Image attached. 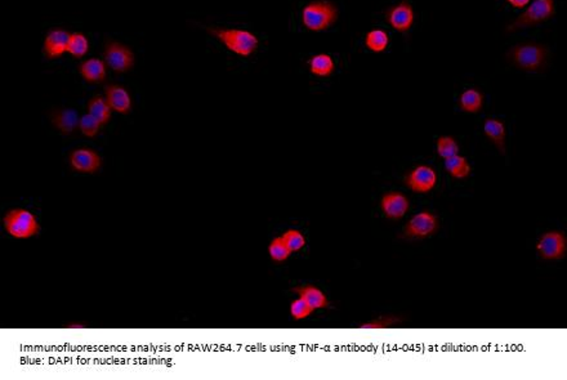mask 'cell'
<instances>
[{
	"instance_id": "9c48e42d",
	"label": "cell",
	"mask_w": 567,
	"mask_h": 380,
	"mask_svg": "<svg viewBox=\"0 0 567 380\" xmlns=\"http://www.w3.org/2000/svg\"><path fill=\"white\" fill-rule=\"evenodd\" d=\"M385 21L394 30L405 34L414 25L416 10L409 0H401L398 4L385 10Z\"/></svg>"
},
{
	"instance_id": "ac0fdd59",
	"label": "cell",
	"mask_w": 567,
	"mask_h": 380,
	"mask_svg": "<svg viewBox=\"0 0 567 380\" xmlns=\"http://www.w3.org/2000/svg\"><path fill=\"white\" fill-rule=\"evenodd\" d=\"M484 134L486 135L487 139L495 144L500 154H506V125L502 120L495 118H487L484 122Z\"/></svg>"
},
{
	"instance_id": "7402d4cb",
	"label": "cell",
	"mask_w": 567,
	"mask_h": 380,
	"mask_svg": "<svg viewBox=\"0 0 567 380\" xmlns=\"http://www.w3.org/2000/svg\"><path fill=\"white\" fill-rule=\"evenodd\" d=\"M389 45V35L383 29H372L365 36V47L373 53H383Z\"/></svg>"
},
{
	"instance_id": "d6986e66",
	"label": "cell",
	"mask_w": 567,
	"mask_h": 380,
	"mask_svg": "<svg viewBox=\"0 0 567 380\" xmlns=\"http://www.w3.org/2000/svg\"><path fill=\"white\" fill-rule=\"evenodd\" d=\"M310 72L317 78H329L335 71V62L326 53H317L308 60Z\"/></svg>"
},
{
	"instance_id": "ba28073f",
	"label": "cell",
	"mask_w": 567,
	"mask_h": 380,
	"mask_svg": "<svg viewBox=\"0 0 567 380\" xmlns=\"http://www.w3.org/2000/svg\"><path fill=\"white\" fill-rule=\"evenodd\" d=\"M537 254L546 260H558L566 256L567 238L561 231H548L537 244Z\"/></svg>"
},
{
	"instance_id": "f546056e",
	"label": "cell",
	"mask_w": 567,
	"mask_h": 380,
	"mask_svg": "<svg viewBox=\"0 0 567 380\" xmlns=\"http://www.w3.org/2000/svg\"><path fill=\"white\" fill-rule=\"evenodd\" d=\"M289 311H290V316H292L295 321L306 320L307 317H310L311 313L314 312V309H311L302 298L293 300V302L290 303Z\"/></svg>"
},
{
	"instance_id": "4dcf8cb0",
	"label": "cell",
	"mask_w": 567,
	"mask_h": 380,
	"mask_svg": "<svg viewBox=\"0 0 567 380\" xmlns=\"http://www.w3.org/2000/svg\"><path fill=\"white\" fill-rule=\"evenodd\" d=\"M506 1L511 7L516 10H525L531 0H506Z\"/></svg>"
},
{
	"instance_id": "5bb4252c",
	"label": "cell",
	"mask_w": 567,
	"mask_h": 380,
	"mask_svg": "<svg viewBox=\"0 0 567 380\" xmlns=\"http://www.w3.org/2000/svg\"><path fill=\"white\" fill-rule=\"evenodd\" d=\"M105 97L110 104L112 111L115 113H127L132 111V97L127 88L119 84H109L105 87Z\"/></svg>"
},
{
	"instance_id": "cb8c5ba5",
	"label": "cell",
	"mask_w": 567,
	"mask_h": 380,
	"mask_svg": "<svg viewBox=\"0 0 567 380\" xmlns=\"http://www.w3.org/2000/svg\"><path fill=\"white\" fill-rule=\"evenodd\" d=\"M89 51V39L83 32L70 34L67 53L75 58H83Z\"/></svg>"
},
{
	"instance_id": "83f0119b",
	"label": "cell",
	"mask_w": 567,
	"mask_h": 380,
	"mask_svg": "<svg viewBox=\"0 0 567 380\" xmlns=\"http://www.w3.org/2000/svg\"><path fill=\"white\" fill-rule=\"evenodd\" d=\"M102 124L92 116L91 113H84L79 120V131L84 137L94 138L101 131Z\"/></svg>"
},
{
	"instance_id": "4316f807",
	"label": "cell",
	"mask_w": 567,
	"mask_h": 380,
	"mask_svg": "<svg viewBox=\"0 0 567 380\" xmlns=\"http://www.w3.org/2000/svg\"><path fill=\"white\" fill-rule=\"evenodd\" d=\"M281 237H283L284 243L286 244V247L290 249L292 253H297V252L302 250L307 244L306 236L299 230L290 228V230L285 231Z\"/></svg>"
},
{
	"instance_id": "d4e9b609",
	"label": "cell",
	"mask_w": 567,
	"mask_h": 380,
	"mask_svg": "<svg viewBox=\"0 0 567 380\" xmlns=\"http://www.w3.org/2000/svg\"><path fill=\"white\" fill-rule=\"evenodd\" d=\"M436 150H437L438 156L445 160V159H449L451 156L459 154L460 147H459V144H458V141L454 137L442 135L436 142Z\"/></svg>"
},
{
	"instance_id": "e0dca14e",
	"label": "cell",
	"mask_w": 567,
	"mask_h": 380,
	"mask_svg": "<svg viewBox=\"0 0 567 380\" xmlns=\"http://www.w3.org/2000/svg\"><path fill=\"white\" fill-rule=\"evenodd\" d=\"M52 124L63 135H70L76 128H79L78 113L72 109H60L52 113Z\"/></svg>"
},
{
	"instance_id": "5b68a950",
	"label": "cell",
	"mask_w": 567,
	"mask_h": 380,
	"mask_svg": "<svg viewBox=\"0 0 567 380\" xmlns=\"http://www.w3.org/2000/svg\"><path fill=\"white\" fill-rule=\"evenodd\" d=\"M556 0H531L516 20L506 26V34H512L521 29L533 27L552 20L556 14Z\"/></svg>"
},
{
	"instance_id": "2e32d148",
	"label": "cell",
	"mask_w": 567,
	"mask_h": 380,
	"mask_svg": "<svg viewBox=\"0 0 567 380\" xmlns=\"http://www.w3.org/2000/svg\"><path fill=\"white\" fill-rule=\"evenodd\" d=\"M79 72L85 82L98 84L105 82L107 76V65L100 58H88L79 65Z\"/></svg>"
},
{
	"instance_id": "277c9868",
	"label": "cell",
	"mask_w": 567,
	"mask_h": 380,
	"mask_svg": "<svg viewBox=\"0 0 567 380\" xmlns=\"http://www.w3.org/2000/svg\"><path fill=\"white\" fill-rule=\"evenodd\" d=\"M6 232L17 240H28L39 235L41 223L36 216L23 208L10 209L3 216Z\"/></svg>"
},
{
	"instance_id": "7c38bea8",
	"label": "cell",
	"mask_w": 567,
	"mask_h": 380,
	"mask_svg": "<svg viewBox=\"0 0 567 380\" xmlns=\"http://www.w3.org/2000/svg\"><path fill=\"white\" fill-rule=\"evenodd\" d=\"M381 209L388 219H403L410 209V201L407 196L398 191H391L382 196Z\"/></svg>"
},
{
	"instance_id": "44dd1931",
	"label": "cell",
	"mask_w": 567,
	"mask_h": 380,
	"mask_svg": "<svg viewBox=\"0 0 567 380\" xmlns=\"http://www.w3.org/2000/svg\"><path fill=\"white\" fill-rule=\"evenodd\" d=\"M88 109V113H91L92 116H94L102 125H106L111 120V107L107 102L106 97L102 96H94L93 98L89 100V102L87 104Z\"/></svg>"
},
{
	"instance_id": "f1b7e54d",
	"label": "cell",
	"mask_w": 567,
	"mask_h": 380,
	"mask_svg": "<svg viewBox=\"0 0 567 380\" xmlns=\"http://www.w3.org/2000/svg\"><path fill=\"white\" fill-rule=\"evenodd\" d=\"M398 321H400V319L396 317V316H382V317L372 320L369 322H365L363 325H360L359 328L364 330L389 329V328H394Z\"/></svg>"
},
{
	"instance_id": "6da1fadb",
	"label": "cell",
	"mask_w": 567,
	"mask_h": 380,
	"mask_svg": "<svg viewBox=\"0 0 567 380\" xmlns=\"http://www.w3.org/2000/svg\"><path fill=\"white\" fill-rule=\"evenodd\" d=\"M506 60L522 71L537 74L546 70L549 49L537 41H522L506 52Z\"/></svg>"
},
{
	"instance_id": "484cf974",
	"label": "cell",
	"mask_w": 567,
	"mask_h": 380,
	"mask_svg": "<svg viewBox=\"0 0 567 380\" xmlns=\"http://www.w3.org/2000/svg\"><path fill=\"white\" fill-rule=\"evenodd\" d=\"M290 254L292 252L289 247H286L281 236L275 237L274 240H271V243L268 244V256L274 262L283 263L289 259Z\"/></svg>"
},
{
	"instance_id": "52a82bcc",
	"label": "cell",
	"mask_w": 567,
	"mask_h": 380,
	"mask_svg": "<svg viewBox=\"0 0 567 380\" xmlns=\"http://www.w3.org/2000/svg\"><path fill=\"white\" fill-rule=\"evenodd\" d=\"M440 228L438 218L431 212H419L411 216L405 228H404V236L406 238H427V237L434 236Z\"/></svg>"
},
{
	"instance_id": "3957f363",
	"label": "cell",
	"mask_w": 567,
	"mask_h": 380,
	"mask_svg": "<svg viewBox=\"0 0 567 380\" xmlns=\"http://www.w3.org/2000/svg\"><path fill=\"white\" fill-rule=\"evenodd\" d=\"M208 32L227 49L242 57H250L259 45V39L253 32L242 29H221L213 27Z\"/></svg>"
},
{
	"instance_id": "603a6c76",
	"label": "cell",
	"mask_w": 567,
	"mask_h": 380,
	"mask_svg": "<svg viewBox=\"0 0 567 380\" xmlns=\"http://www.w3.org/2000/svg\"><path fill=\"white\" fill-rule=\"evenodd\" d=\"M445 169L449 175L456 179H464L471 175L472 168L464 156L456 155L449 159H445Z\"/></svg>"
},
{
	"instance_id": "9a60e30c",
	"label": "cell",
	"mask_w": 567,
	"mask_h": 380,
	"mask_svg": "<svg viewBox=\"0 0 567 380\" xmlns=\"http://www.w3.org/2000/svg\"><path fill=\"white\" fill-rule=\"evenodd\" d=\"M292 291L298 294L299 298L303 299L304 302L314 309H325L329 307V299L326 297L324 291L314 285L307 284L302 287H295L292 289Z\"/></svg>"
},
{
	"instance_id": "7a4b0ae2",
	"label": "cell",
	"mask_w": 567,
	"mask_h": 380,
	"mask_svg": "<svg viewBox=\"0 0 567 380\" xmlns=\"http://www.w3.org/2000/svg\"><path fill=\"white\" fill-rule=\"evenodd\" d=\"M339 10L330 0H314L302 10V23L307 30L320 32L330 29L338 21Z\"/></svg>"
},
{
	"instance_id": "8fae6325",
	"label": "cell",
	"mask_w": 567,
	"mask_h": 380,
	"mask_svg": "<svg viewBox=\"0 0 567 380\" xmlns=\"http://www.w3.org/2000/svg\"><path fill=\"white\" fill-rule=\"evenodd\" d=\"M69 163L71 168L78 173L94 175L101 169L102 157L97 151L92 148L81 147L71 153Z\"/></svg>"
},
{
	"instance_id": "ffe728a7",
	"label": "cell",
	"mask_w": 567,
	"mask_h": 380,
	"mask_svg": "<svg viewBox=\"0 0 567 380\" xmlns=\"http://www.w3.org/2000/svg\"><path fill=\"white\" fill-rule=\"evenodd\" d=\"M458 106L463 113H480L484 107V94L475 88L466 89L459 96Z\"/></svg>"
},
{
	"instance_id": "8992f818",
	"label": "cell",
	"mask_w": 567,
	"mask_h": 380,
	"mask_svg": "<svg viewBox=\"0 0 567 380\" xmlns=\"http://www.w3.org/2000/svg\"><path fill=\"white\" fill-rule=\"evenodd\" d=\"M103 57L106 65L112 71L118 74L129 71L134 66V53L132 49L119 41H109L105 45Z\"/></svg>"
},
{
	"instance_id": "30bf717a",
	"label": "cell",
	"mask_w": 567,
	"mask_h": 380,
	"mask_svg": "<svg viewBox=\"0 0 567 380\" xmlns=\"http://www.w3.org/2000/svg\"><path fill=\"white\" fill-rule=\"evenodd\" d=\"M405 183L416 194H428L437 185V173L432 166L418 165L406 175Z\"/></svg>"
},
{
	"instance_id": "4fadbf2b",
	"label": "cell",
	"mask_w": 567,
	"mask_h": 380,
	"mask_svg": "<svg viewBox=\"0 0 567 380\" xmlns=\"http://www.w3.org/2000/svg\"><path fill=\"white\" fill-rule=\"evenodd\" d=\"M70 32L63 29H52L47 32L43 43V53L47 58L56 60L67 53Z\"/></svg>"
}]
</instances>
